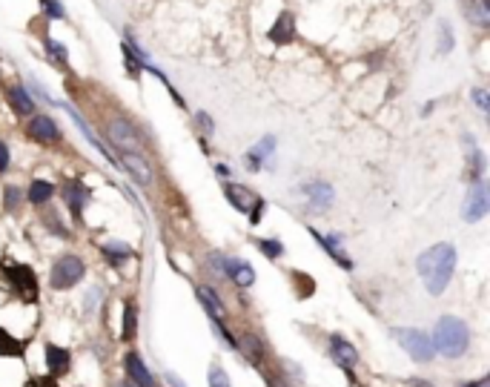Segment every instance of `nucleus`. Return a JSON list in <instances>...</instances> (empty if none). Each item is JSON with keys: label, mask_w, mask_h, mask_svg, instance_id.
<instances>
[{"label": "nucleus", "mask_w": 490, "mask_h": 387, "mask_svg": "<svg viewBox=\"0 0 490 387\" xmlns=\"http://www.w3.org/2000/svg\"><path fill=\"white\" fill-rule=\"evenodd\" d=\"M473 101L479 104V109H482V112H487V109H490V106H487V92H484V89H473Z\"/></svg>", "instance_id": "obj_35"}, {"label": "nucleus", "mask_w": 490, "mask_h": 387, "mask_svg": "<svg viewBox=\"0 0 490 387\" xmlns=\"http://www.w3.org/2000/svg\"><path fill=\"white\" fill-rule=\"evenodd\" d=\"M69 364H72L69 350H64V347H57V344H46V367H49V376L52 379L64 376L69 370Z\"/></svg>", "instance_id": "obj_15"}, {"label": "nucleus", "mask_w": 490, "mask_h": 387, "mask_svg": "<svg viewBox=\"0 0 490 387\" xmlns=\"http://www.w3.org/2000/svg\"><path fill=\"white\" fill-rule=\"evenodd\" d=\"M413 387H430V384H427V381H419V379H416V381H413Z\"/></svg>", "instance_id": "obj_39"}, {"label": "nucleus", "mask_w": 490, "mask_h": 387, "mask_svg": "<svg viewBox=\"0 0 490 387\" xmlns=\"http://www.w3.org/2000/svg\"><path fill=\"white\" fill-rule=\"evenodd\" d=\"M17 201H21V192H17L15 187H6V192H3V204H6V209H17Z\"/></svg>", "instance_id": "obj_34"}, {"label": "nucleus", "mask_w": 490, "mask_h": 387, "mask_svg": "<svg viewBox=\"0 0 490 387\" xmlns=\"http://www.w3.org/2000/svg\"><path fill=\"white\" fill-rule=\"evenodd\" d=\"M198 299H201V304L207 307L209 319H224V304H221V299H218V293H215V290L198 287Z\"/></svg>", "instance_id": "obj_21"}, {"label": "nucleus", "mask_w": 490, "mask_h": 387, "mask_svg": "<svg viewBox=\"0 0 490 387\" xmlns=\"http://www.w3.org/2000/svg\"><path fill=\"white\" fill-rule=\"evenodd\" d=\"M453 49V32H450L447 23L439 26V52H450Z\"/></svg>", "instance_id": "obj_30"}, {"label": "nucleus", "mask_w": 490, "mask_h": 387, "mask_svg": "<svg viewBox=\"0 0 490 387\" xmlns=\"http://www.w3.org/2000/svg\"><path fill=\"white\" fill-rule=\"evenodd\" d=\"M52 196H55V187L49 181H32V187H29V201L32 204H46Z\"/></svg>", "instance_id": "obj_24"}, {"label": "nucleus", "mask_w": 490, "mask_h": 387, "mask_svg": "<svg viewBox=\"0 0 490 387\" xmlns=\"http://www.w3.org/2000/svg\"><path fill=\"white\" fill-rule=\"evenodd\" d=\"M393 336L402 344V350L413 361H430L436 356L433 344H430V336L422 333V330H413V327H399V330H393Z\"/></svg>", "instance_id": "obj_3"}, {"label": "nucleus", "mask_w": 490, "mask_h": 387, "mask_svg": "<svg viewBox=\"0 0 490 387\" xmlns=\"http://www.w3.org/2000/svg\"><path fill=\"white\" fill-rule=\"evenodd\" d=\"M416 270L427 287L430 296H442L450 279H453V270H456V247L453 244H436L430 247L427 253L419 256Z\"/></svg>", "instance_id": "obj_1"}, {"label": "nucleus", "mask_w": 490, "mask_h": 387, "mask_svg": "<svg viewBox=\"0 0 490 387\" xmlns=\"http://www.w3.org/2000/svg\"><path fill=\"white\" fill-rule=\"evenodd\" d=\"M46 49H49V55H52V57H57V61H61V64H66V61H69V55H66L64 44H57V41H46Z\"/></svg>", "instance_id": "obj_31"}, {"label": "nucleus", "mask_w": 490, "mask_h": 387, "mask_svg": "<svg viewBox=\"0 0 490 387\" xmlns=\"http://www.w3.org/2000/svg\"><path fill=\"white\" fill-rule=\"evenodd\" d=\"M330 356L336 359V364L341 367L344 373H352V367H356L359 361V353H356V347H352L344 336H330Z\"/></svg>", "instance_id": "obj_7"}, {"label": "nucleus", "mask_w": 490, "mask_h": 387, "mask_svg": "<svg viewBox=\"0 0 490 387\" xmlns=\"http://www.w3.org/2000/svg\"><path fill=\"white\" fill-rule=\"evenodd\" d=\"M101 253H104L112 264H121V261H126V258L132 256V249H129L126 244H121V241H109V244L101 247Z\"/></svg>", "instance_id": "obj_22"}, {"label": "nucleus", "mask_w": 490, "mask_h": 387, "mask_svg": "<svg viewBox=\"0 0 490 387\" xmlns=\"http://www.w3.org/2000/svg\"><path fill=\"white\" fill-rule=\"evenodd\" d=\"M84 279V261L77 258V256H64V258H57L55 267H52V287L55 290H69L75 287L77 281Z\"/></svg>", "instance_id": "obj_4"}, {"label": "nucleus", "mask_w": 490, "mask_h": 387, "mask_svg": "<svg viewBox=\"0 0 490 387\" xmlns=\"http://www.w3.org/2000/svg\"><path fill=\"white\" fill-rule=\"evenodd\" d=\"M9 169V147L0 141V172H6Z\"/></svg>", "instance_id": "obj_36"}, {"label": "nucleus", "mask_w": 490, "mask_h": 387, "mask_svg": "<svg viewBox=\"0 0 490 387\" xmlns=\"http://www.w3.org/2000/svg\"><path fill=\"white\" fill-rule=\"evenodd\" d=\"M121 158H124V167L129 169V176L135 181H138L141 187H152V167L141 152H121Z\"/></svg>", "instance_id": "obj_9"}, {"label": "nucleus", "mask_w": 490, "mask_h": 387, "mask_svg": "<svg viewBox=\"0 0 490 387\" xmlns=\"http://www.w3.org/2000/svg\"><path fill=\"white\" fill-rule=\"evenodd\" d=\"M430 344H433V350L442 353L444 359H459L470 347V330L462 319L442 316L433 327V339H430Z\"/></svg>", "instance_id": "obj_2"}, {"label": "nucleus", "mask_w": 490, "mask_h": 387, "mask_svg": "<svg viewBox=\"0 0 490 387\" xmlns=\"http://www.w3.org/2000/svg\"><path fill=\"white\" fill-rule=\"evenodd\" d=\"M6 98H9V104H12V109L17 115H26V118H29V115H35V101H32V95L23 86H9Z\"/></svg>", "instance_id": "obj_20"}, {"label": "nucleus", "mask_w": 490, "mask_h": 387, "mask_svg": "<svg viewBox=\"0 0 490 387\" xmlns=\"http://www.w3.org/2000/svg\"><path fill=\"white\" fill-rule=\"evenodd\" d=\"M124 364H126V376L132 379L135 387H155V379L149 373V367L144 364V359L138 353H126Z\"/></svg>", "instance_id": "obj_11"}, {"label": "nucleus", "mask_w": 490, "mask_h": 387, "mask_svg": "<svg viewBox=\"0 0 490 387\" xmlns=\"http://www.w3.org/2000/svg\"><path fill=\"white\" fill-rule=\"evenodd\" d=\"M310 236H312V238H316V241H319V244H321V247L327 249V256H332V258H336V261H339V264H341L344 270H352V261H350V258L344 256V249H341V244H339V238H332V236L327 238V236H321V232H319V229H310Z\"/></svg>", "instance_id": "obj_19"}, {"label": "nucleus", "mask_w": 490, "mask_h": 387, "mask_svg": "<svg viewBox=\"0 0 490 387\" xmlns=\"http://www.w3.org/2000/svg\"><path fill=\"white\" fill-rule=\"evenodd\" d=\"M135 333H138V310H135V304L129 301L126 310H124V327H121V336L129 341V339H135Z\"/></svg>", "instance_id": "obj_25"}, {"label": "nucleus", "mask_w": 490, "mask_h": 387, "mask_svg": "<svg viewBox=\"0 0 490 387\" xmlns=\"http://www.w3.org/2000/svg\"><path fill=\"white\" fill-rule=\"evenodd\" d=\"M270 41H272V44H279V46H287V44L296 41V17H292L290 12H281V15H279V21L272 23V29H270Z\"/></svg>", "instance_id": "obj_13"}, {"label": "nucleus", "mask_w": 490, "mask_h": 387, "mask_svg": "<svg viewBox=\"0 0 490 387\" xmlns=\"http://www.w3.org/2000/svg\"><path fill=\"white\" fill-rule=\"evenodd\" d=\"M256 244H258V249H261V253H264L267 258H279V256L284 253L281 241H276V238H258Z\"/></svg>", "instance_id": "obj_28"}, {"label": "nucleus", "mask_w": 490, "mask_h": 387, "mask_svg": "<svg viewBox=\"0 0 490 387\" xmlns=\"http://www.w3.org/2000/svg\"><path fill=\"white\" fill-rule=\"evenodd\" d=\"M272 149H276V138H272V135H267L264 141H258L256 147L247 152V169H249V172H258L261 164L272 155Z\"/></svg>", "instance_id": "obj_16"}, {"label": "nucleus", "mask_w": 490, "mask_h": 387, "mask_svg": "<svg viewBox=\"0 0 490 387\" xmlns=\"http://www.w3.org/2000/svg\"><path fill=\"white\" fill-rule=\"evenodd\" d=\"M26 387H57V384H55V379L49 376V379H32Z\"/></svg>", "instance_id": "obj_37"}, {"label": "nucleus", "mask_w": 490, "mask_h": 387, "mask_svg": "<svg viewBox=\"0 0 490 387\" xmlns=\"http://www.w3.org/2000/svg\"><path fill=\"white\" fill-rule=\"evenodd\" d=\"M249 207H252V212H249V224H258V221H261V216H264V207H267V201H264V198H256Z\"/></svg>", "instance_id": "obj_32"}, {"label": "nucleus", "mask_w": 490, "mask_h": 387, "mask_svg": "<svg viewBox=\"0 0 490 387\" xmlns=\"http://www.w3.org/2000/svg\"><path fill=\"white\" fill-rule=\"evenodd\" d=\"M221 273L229 276V281H235L238 287H249L256 281V270H252L244 258H221Z\"/></svg>", "instance_id": "obj_8"}, {"label": "nucleus", "mask_w": 490, "mask_h": 387, "mask_svg": "<svg viewBox=\"0 0 490 387\" xmlns=\"http://www.w3.org/2000/svg\"><path fill=\"white\" fill-rule=\"evenodd\" d=\"M106 135L121 152H141V135L126 118H112Z\"/></svg>", "instance_id": "obj_5"}, {"label": "nucleus", "mask_w": 490, "mask_h": 387, "mask_svg": "<svg viewBox=\"0 0 490 387\" xmlns=\"http://www.w3.org/2000/svg\"><path fill=\"white\" fill-rule=\"evenodd\" d=\"M267 384H270V387H281L279 381H272V379H267Z\"/></svg>", "instance_id": "obj_40"}, {"label": "nucleus", "mask_w": 490, "mask_h": 387, "mask_svg": "<svg viewBox=\"0 0 490 387\" xmlns=\"http://www.w3.org/2000/svg\"><path fill=\"white\" fill-rule=\"evenodd\" d=\"M64 196H66L69 209L75 212V216H81L84 207H86V201H89V189H86V184H81V181H69L66 189H64Z\"/></svg>", "instance_id": "obj_17"}, {"label": "nucleus", "mask_w": 490, "mask_h": 387, "mask_svg": "<svg viewBox=\"0 0 490 387\" xmlns=\"http://www.w3.org/2000/svg\"><path fill=\"white\" fill-rule=\"evenodd\" d=\"M9 279H12V284L17 287V293H21L26 301H35V299H37L35 273H32L29 267H9Z\"/></svg>", "instance_id": "obj_10"}, {"label": "nucleus", "mask_w": 490, "mask_h": 387, "mask_svg": "<svg viewBox=\"0 0 490 387\" xmlns=\"http://www.w3.org/2000/svg\"><path fill=\"white\" fill-rule=\"evenodd\" d=\"M484 384H487V381H484V379H479V381H473V384H464V387H484Z\"/></svg>", "instance_id": "obj_38"}, {"label": "nucleus", "mask_w": 490, "mask_h": 387, "mask_svg": "<svg viewBox=\"0 0 490 387\" xmlns=\"http://www.w3.org/2000/svg\"><path fill=\"white\" fill-rule=\"evenodd\" d=\"M207 379H209V387H232V384H229V376H227V370H224L221 364H212Z\"/></svg>", "instance_id": "obj_29"}, {"label": "nucleus", "mask_w": 490, "mask_h": 387, "mask_svg": "<svg viewBox=\"0 0 490 387\" xmlns=\"http://www.w3.org/2000/svg\"><path fill=\"white\" fill-rule=\"evenodd\" d=\"M115 387H129V384H115Z\"/></svg>", "instance_id": "obj_41"}, {"label": "nucleus", "mask_w": 490, "mask_h": 387, "mask_svg": "<svg viewBox=\"0 0 490 387\" xmlns=\"http://www.w3.org/2000/svg\"><path fill=\"white\" fill-rule=\"evenodd\" d=\"M41 3H44V9H46L49 17H64L66 15L64 6H61V0H41Z\"/></svg>", "instance_id": "obj_33"}, {"label": "nucleus", "mask_w": 490, "mask_h": 387, "mask_svg": "<svg viewBox=\"0 0 490 387\" xmlns=\"http://www.w3.org/2000/svg\"><path fill=\"white\" fill-rule=\"evenodd\" d=\"M304 192L310 198V207L316 212H324L330 204H332V187L327 181H312V184H304Z\"/></svg>", "instance_id": "obj_14"}, {"label": "nucleus", "mask_w": 490, "mask_h": 387, "mask_svg": "<svg viewBox=\"0 0 490 387\" xmlns=\"http://www.w3.org/2000/svg\"><path fill=\"white\" fill-rule=\"evenodd\" d=\"M244 350H247V356H249L252 364L261 367V361H264V341L258 336H247L244 339Z\"/></svg>", "instance_id": "obj_26"}, {"label": "nucleus", "mask_w": 490, "mask_h": 387, "mask_svg": "<svg viewBox=\"0 0 490 387\" xmlns=\"http://www.w3.org/2000/svg\"><path fill=\"white\" fill-rule=\"evenodd\" d=\"M64 109H66V112H69V115H72V121H75V124H77V129H81V132H84V135H86V141H89V144H92V147H95V149H97V152H101V155H104V161H109V164H112V167H117V161H115V158H112V155H109V152H106V147H104V141H101V138H95V132H92V129H89V124H86V121H84V118H81V115H77V112H75V109H72V106H66V104H64Z\"/></svg>", "instance_id": "obj_18"}, {"label": "nucleus", "mask_w": 490, "mask_h": 387, "mask_svg": "<svg viewBox=\"0 0 490 387\" xmlns=\"http://www.w3.org/2000/svg\"><path fill=\"white\" fill-rule=\"evenodd\" d=\"M0 356H15V359L23 356V344L17 341L15 336H9L3 327H0Z\"/></svg>", "instance_id": "obj_23"}, {"label": "nucleus", "mask_w": 490, "mask_h": 387, "mask_svg": "<svg viewBox=\"0 0 490 387\" xmlns=\"http://www.w3.org/2000/svg\"><path fill=\"white\" fill-rule=\"evenodd\" d=\"M29 135L41 144H52V141L61 138V129L55 126V121L49 118V115H35V118L29 121Z\"/></svg>", "instance_id": "obj_12"}, {"label": "nucleus", "mask_w": 490, "mask_h": 387, "mask_svg": "<svg viewBox=\"0 0 490 387\" xmlns=\"http://www.w3.org/2000/svg\"><path fill=\"white\" fill-rule=\"evenodd\" d=\"M490 209V198H487V184L484 181H473V187L467 189V198H464V207H462V218L464 221H482Z\"/></svg>", "instance_id": "obj_6"}, {"label": "nucleus", "mask_w": 490, "mask_h": 387, "mask_svg": "<svg viewBox=\"0 0 490 387\" xmlns=\"http://www.w3.org/2000/svg\"><path fill=\"white\" fill-rule=\"evenodd\" d=\"M224 192H227V198H229V204L238 209V212H247L249 209V204H247V192L244 189H235V184H224Z\"/></svg>", "instance_id": "obj_27"}]
</instances>
